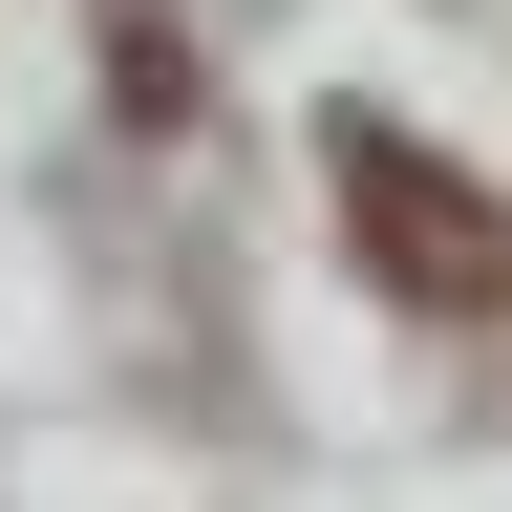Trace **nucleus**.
Segmentation results:
<instances>
[{
	"mask_svg": "<svg viewBox=\"0 0 512 512\" xmlns=\"http://www.w3.org/2000/svg\"><path fill=\"white\" fill-rule=\"evenodd\" d=\"M320 171H342V235H363L384 299H427V320H512V214H491L448 150H406L384 107H342V128H320Z\"/></svg>",
	"mask_w": 512,
	"mask_h": 512,
	"instance_id": "f257e3e1",
	"label": "nucleus"
}]
</instances>
